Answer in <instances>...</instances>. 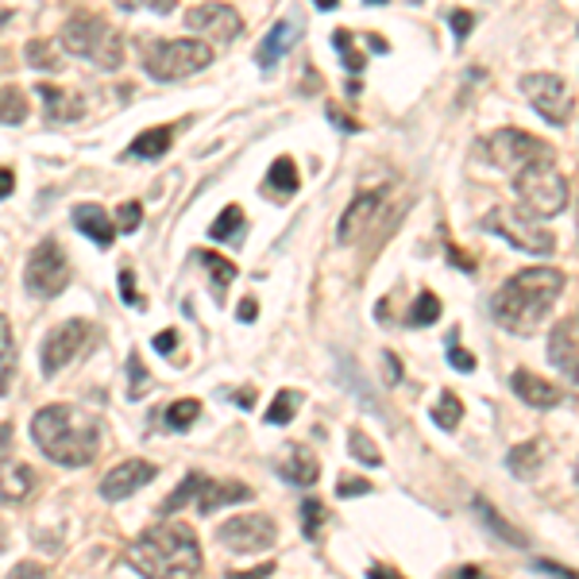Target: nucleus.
Here are the masks:
<instances>
[{
  "instance_id": "49530a36",
  "label": "nucleus",
  "mask_w": 579,
  "mask_h": 579,
  "mask_svg": "<svg viewBox=\"0 0 579 579\" xmlns=\"http://www.w3.org/2000/svg\"><path fill=\"white\" fill-rule=\"evenodd\" d=\"M452 27H456V39H468V32H471V12H452Z\"/></svg>"
},
{
  "instance_id": "a19ab883",
  "label": "nucleus",
  "mask_w": 579,
  "mask_h": 579,
  "mask_svg": "<svg viewBox=\"0 0 579 579\" xmlns=\"http://www.w3.org/2000/svg\"><path fill=\"white\" fill-rule=\"evenodd\" d=\"M27 62H32L35 70H59V59L51 54V47L39 44V39H32V44H27Z\"/></svg>"
},
{
  "instance_id": "a878e982",
  "label": "nucleus",
  "mask_w": 579,
  "mask_h": 579,
  "mask_svg": "<svg viewBox=\"0 0 579 579\" xmlns=\"http://www.w3.org/2000/svg\"><path fill=\"white\" fill-rule=\"evenodd\" d=\"M171 139H174L171 128H147L144 136L132 139L128 159H162V155L171 151Z\"/></svg>"
},
{
  "instance_id": "ddd939ff",
  "label": "nucleus",
  "mask_w": 579,
  "mask_h": 579,
  "mask_svg": "<svg viewBox=\"0 0 579 579\" xmlns=\"http://www.w3.org/2000/svg\"><path fill=\"white\" fill-rule=\"evenodd\" d=\"M186 24L189 32L209 35L217 44H232L244 32V20H239V12L232 4H197V9L186 12Z\"/></svg>"
},
{
  "instance_id": "c9c22d12",
  "label": "nucleus",
  "mask_w": 579,
  "mask_h": 579,
  "mask_svg": "<svg viewBox=\"0 0 579 579\" xmlns=\"http://www.w3.org/2000/svg\"><path fill=\"white\" fill-rule=\"evenodd\" d=\"M201 483H205V476H186V483L178 486V491L171 494V498H167V503H162V514H178L182 506L189 503V498H197V491H201Z\"/></svg>"
},
{
  "instance_id": "79ce46f5",
  "label": "nucleus",
  "mask_w": 579,
  "mask_h": 579,
  "mask_svg": "<svg viewBox=\"0 0 579 579\" xmlns=\"http://www.w3.org/2000/svg\"><path fill=\"white\" fill-rule=\"evenodd\" d=\"M324 521V506L317 503V498H306L301 503V529H306V537H317V526Z\"/></svg>"
},
{
  "instance_id": "c756f323",
  "label": "nucleus",
  "mask_w": 579,
  "mask_h": 579,
  "mask_svg": "<svg viewBox=\"0 0 579 579\" xmlns=\"http://www.w3.org/2000/svg\"><path fill=\"white\" fill-rule=\"evenodd\" d=\"M24 120H27L24 89L4 86V89H0V124H24Z\"/></svg>"
},
{
  "instance_id": "13d9d810",
  "label": "nucleus",
  "mask_w": 579,
  "mask_h": 579,
  "mask_svg": "<svg viewBox=\"0 0 579 579\" xmlns=\"http://www.w3.org/2000/svg\"><path fill=\"white\" fill-rule=\"evenodd\" d=\"M0 279H4V267H0Z\"/></svg>"
},
{
  "instance_id": "dca6fc26",
  "label": "nucleus",
  "mask_w": 579,
  "mask_h": 579,
  "mask_svg": "<svg viewBox=\"0 0 579 579\" xmlns=\"http://www.w3.org/2000/svg\"><path fill=\"white\" fill-rule=\"evenodd\" d=\"M510 386H514V394H518L526 406H533V409H553V406H560V386H553V383H545L541 375H533V371H526V367H518L510 375Z\"/></svg>"
},
{
  "instance_id": "864d4df0",
  "label": "nucleus",
  "mask_w": 579,
  "mask_h": 579,
  "mask_svg": "<svg viewBox=\"0 0 579 579\" xmlns=\"http://www.w3.org/2000/svg\"><path fill=\"white\" fill-rule=\"evenodd\" d=\"M367 579H402V576H398V571H391V568H383V564H379V568L367 571Z\"/></svg>"
},
{
  "instance_id": "c03bdc74",
  "label": "nucleus",
  "mask_w": 579,
  "mask_h": 579,
  "mask_svg": "<svg viewBox=\"0 0 579 579\" xmlns=\"http://www.w3.org/2000/svg\"><path fill=\"white\" fill-rule=\"evenodd\" d=\"M336 491H341V498H352V494H371V479L344 476L341 483H336Z\"/></svg>"
},
{
  "instance_id": "f704fd0d",
  "label": "nucleus",
  "mask_w": 579,
  "mask_h": 579,
  "mask_svg": "<svg viewBox=\"0 0 579 579\" xmlns=\"http://www.w3.org/2000/svg\"><path fill=\"white\" fill-rule=\"evenodd\" d=\"M197 418H201V402L197 398H182L167 409V426L171 429H186V426H194Z\"/></svg>"
},
{
  "instance_id": "b1692460",
  "label": "nucleus",
  "mask_w": 579,
  "mask_h": 579,
  "mask_svg": "<svg viewBox=\"0 0 579 579\" xmlns=\"http://www.w3.org/2000/svg\"><path fill=\"white\" fill-rule=\"evenodd\" d=\"M39 97H44V109L51 124H70V120H82V112H86V104L77 101L74 94H66V89L39 86Z\"/></svg>"
},
{
  "instance_id": "e433bc0d",
  "label": "nucleus",
  "mask_w": 579,
  "mask_h": 579,
  "mask_svg": "<svg viewBox=\"0 0 579 579\" xmlns=\"http://www.w3.org/2000/svg\"><path fill=\"white\" fill-rule=\"evenodd\" d=\"M197 259H201L205 267H209V271H213V282L217 286H229L232 279H236V263H229V259H221L217 256V251H197Z\"/></svg>"
},
{
  "instance_id": "de8ad7c7",
  "label": "nucleus",
  "mask_w": 579,
  "mask_h": 579,
  "mask_svg": "<svg viewBox=\"0 0 579 579\" xmlns=\"http://www.w3.org/2000/svg\"><path fill=\"white\" fill-rule=\"evenodd\" d=\"M12 579H51L39 564H16V571H12Z\"/></svg>"
},
{
  "instance_id": "09e8293b",
  "label": "nucleus",
  "mask_w": 579,
  "mask_h": 579,
  "mask_svg": "<svg viewBox=\"0 0 579 579\" xmlns=\"http://www.w3.org/2000/svg\"><path fill=\"white\" fill-rule=\"evenodd\" d=\"M174 344H178V333H174V329H167V333L155 336V352H162V356H171Z\"/></svg>"
},
{
  "instance_id": "412c9836",
  "label": "nucleus",
  "mask_w": 579,
  "mask_h": 579,
  "mask_svg": "<svg viewBox=\"0 0 579 579\" xmlns=\"http://www.w3.org/2000/svg\"><path fill=\"white\" fill-rule=\"evenodd\" d=\"M279 476L294 486H313L317 479H321V464H317V456L309 448L294 444V448H286V456H282Z\"/></svg>"
},
{
  "instance_id": "7ed1b4c3",
  "label": "nucleus",
  "mask_w": 579,
  "mask_h": 579,
  "mask_svg": "<svg viewBox=\"0 0 579 579\" xmlns=\"http://www.w3.org/2000/svg\"><path fill=\"white\" fill-rule=\"evenodd\" d=\"M128 564L144 579H194L201 568V545L189 526H155L132 545Z\"/></svg>"
},
{
  "instance_id": "2eb2a0df",
  "label": "nucleus",
  "mask_w": 579,
  "mask_h": 579,
  "mask_svg": "<svg viewBox=\"0 0 579 579\" xmlns=\"http://www.w3.org/2000/svg\"><path fill=\"white\" fill-rule=\"evenodd\" d=\"M379 205H383V194H379V189H367V194H359L356 201L344 209L341 229H336V239H341V244H356V239L379 221Z\"/></svg>"
},
{
  "instance_id": "0eeeda50",
  "label": "nucleus",
  "mask_w": 579,
  "mask_h": 579,
  "mask_svg": "<svg viewBox=\"0 0 579 579\" xmlns=\"http://www.w3.org/2000/svg\"><path fill=\"white\" fill-rule=\"evenodd\" d=\"M483 229L503 236L514 251H526V256H553L556 251V236L549 229H541L537 221H529L518 209H491L483 217Z\"/></svg>"
},
{
  "instance_id": "2f4dec72",
  "label": "nucleus",
  "mask_w": 579,
  "mask_h": 579,
  "mask_svg": "<svg viewBox=\"0 0 579 579\" xmlns=\"http://www.w3.org/2000/svg\"><path fill=\"white\" fill-rule=\"evenodd\" d=\"M436 317H441V298H436L433 290H421L418 301H414V309H409L406 321L414 324V329H426V324H433Z\"/></svg>"
},
{
  "instance_id": "f03ea898",
  "label": "nucleus",
  "mask_w": 579,
  "mask_h": 579,
  "mask_svg": "<svg viewBox=\"0 0 579 579\" xmlns=\"http://www.w3.org/2000/svg\"><path fill=\"white\" fill-rule=\"evenodd\" d=\"M32 436L47 460L62 468H82L101 448V426L74 406H47L32 418Z\"/></svg>"
},
{
  "instance_id": "4c0bfd02",
  "label": "nucleus",
  "mask_w": 579,
  "mask_h": 579,
  "mask_svg": "<svg viewBox=\"0 0 579 579\" xmlns=\"http://www.w3.org/2000/svg\"><path fill=\"white\" fill-rule=\"evenodd\" d=\"M139 224H144V205H139V201H124V205H120L112 229H116V232H139Z\"/></svg>"
},
{
  "instance_id": "f3484780",
  "label": "nucleus",
  "mask_w": 579,
  "mask_h": 579,
  "mask_svg": "<svg viewBox=\"0 0 579 579\" xmlns=\"http://www.w3.org/2000/svg\"><path fill=\"white\" fill-rule=\"evenodd\" d=\"M576 336H579V321L576 317H564L560 324L553 329V336H549V359H553V367L560 371V375L576 379Z\"/></svg>"
},
{
  "instance_id": "4d7b16f0",
  "label": "nucleus",
  "mask_w": 579,
  "mask_h": 579,
  "mask_svg": "<svg viewBox=\"0 0 579 579\" xmlns=\"http://www.w3.org/2000/svg\"><path fill=\"white\" fill-rule=\"evenodd\" d=\"M9 549V529H4V521H0V553Z\"/></svg>"
},
{
  "instance_id": "f257e3e1",
  "label": "nucleus",
  "mask_w": 579,
  "mask_h": 579,
  "mask_svg": "<svg viewBox=\"0 0 579 579\" xmlns=\"http://www.w3.org/2000/svg\"><path fill=\"white\" fill-rule=\"evenodd\" d=\"M564 271L556 267H529L518 271L506 282L498 294H494V321L503 324L506 333H533L537 324L545 321V313L556 306V298L564 294Z\"/></svg>"
},
{
  "instance_id": "58836bf2",
  "label": "nucleus",
  "mask_w": 579,
  "mask_h": 579,
  "mask_svg": "<svg viewBox=\"0 0 579 579\" xmlns=\"http://www.w3.org/2000/svg\"><path fill=\"white\" fill-rule=\"evenodd\" d=\"M151 391V379H147V367L139 356L128 359V394L132 398H144V394Z\"/></svg>"
},
{
  "instance_id": "9b49d317",
  "label": "nucleus",
  "mask_w": 579,
  "mask_h": 579,
  "mask_svg": "<svg viewBox=\"0 0 579 579\" xmlns=\"http://www.w3.org/2000/svg\"><path fill=\"white\" fill-rule=\"evenodd\" d=\"M274 521L267 514H244V518H232L221 526V545L232 553H263L274 545Z\"/></svg>"
},
{
  "instance_id": "a18cd8bd",
  "label": "nucleus",
  "mask_w": 579,
  "mask_h": 579,
  "mask_svg": "<svg viewBox=\"0 0 579 579\" xmlns=\"http://www.w3.org/2000/svg\"><path fill=\"white\" fill-rule=\"evenodd\" d=\"M120 298L128 301V306H144V298H139V290H136V274L132 271H120Z\"/></svg>"
},
{
  "instance_id": "6e6d98bb",
  "label": "nucleus",
  "mask_w": 579,
  "mask_h": 579,
  "mask_svg": "<svg viewBox=\"0 0 579 579\" xmlns=\"http://www.w3.org/2000/svg\"><path fill=\"white\" fill-rule=\"evenodd\" d=\"M386 367H391V375H386V379H391V383H398V379H402V364L394 356H386Z\"/></svg>"
},
{
  "instance_id": "37998d69",
  "label": "nucleus",
  "mask_w": 579,
  "mask_h": 579,
  "mask_svg": "<svg viewBox=\"0 0 579 579\" xmlns=\"http://www.w3.org/2000/svg\"><path fill=\"white\" fill-rule=\"evenodd\" d=\"M448 364L456 367V371H476V356H471V352H464L460 344H456V336L448 341Z\"/></svg>"
},
{
  "instance_id": "3c124183",
  "label": "nucleus",
  "mask_w": 579,
  "mask_h": 579,
  "mask_svg": "<svg viewBox=\"0 0 579 579\" xmlns=\"http://www.w3.org/2000/svg\"><path fill=\"white\" fill-rule=\"evenodd\" d=\"M12 186H16V174H12L9 167H0V197H9Z\"/></svg>"
},
{
  "instance_id": "5fc2aeb1",
  "label": "nucleus",
  "mask_w": 579,
  "mask_h": 579,
  "mask_svg": "<svg viewBox=\"0 0 579 579\" xmlns=\"http://www.w3.org/2000/svg\"><path fill=\"white\" fill-rule=\"evenodd\" d=\"M236 402L244 409H251V402H256V391H251V386H247V391H236Z\"/></svg>"
},
{
  "instance_id": "5701e85b",
  "label": "nucleus",
  "mask_w": 579,
  "mask_h": 579,
  "mask_svg": "<svg viewBox=\"0 0 579 579\" xmlns=\"http://www.w3.org/2000/svg\"><path fill=\"white\" fill-rule=\"evenodd\" d=\"M301 178H298V167H294V159L290 155H282V159L271 162V171H267L263 178V189L271 201H290V197L298 194Z\"/></svg>"
},
{
  "instance_id": "4be33fe9",
  "label": "nucleus",
  "mask_w": 579,
  "mask_h": 579,
  "mask_svg": "<svg viewBox=\"0 0 579 579\" xmlns=\"http://www.w3.org/2000/svg\"><path fill=\"white\" fill-rule=\"evenodd\" d=\"M197 498H201V503H197L201 506V514H213V510H221V506L247 503V498H251V486L236 483V479H224V483H209V479H205Z\"/></svg>"
},
{
  "instance_id": "8fccbe9b",
  "label": "nucleus",
  "mask_w": 579,
  "mask_h": 579,
  "mask_svg": "<svg viewBox=\"0 0 579 579\" xmlns=\"http://www.w3.org/2000/svg\"><path fill=\"white\" fill-rule=\"evenodd\" d=\"M239 321H244V324H251V321H256V317H259V301L256 298H244V301H239Z\"/></svg>"
},
{
  "instance_id": "39448f33",
  "label": "nucleus",
  "mask_w": 579,
  "mask_h": 579,
  "mask_svg": "<svg viewBox=\"0 0 579 579\" xmlns=\"http://www.w3.org/2000/svg\"><path fill=\"white\" fill-rule=\"evenodd\" d=\"M62 51L97 62L101 70H120V62H124V39H120L116 27H109L101 16L77 12V16H70V24L62 27Z\"/></svg>"
},
{
  "instance_id": "ea45409f",
  "label": "nucleus",
  "mask_w": 579,
  "mask_h": 579,
  "mask_svg": "<svg viewBox=\"0 0 579 579\" xmlns=\"http://www.w3.org/2000/svg\"><path fill=\"white\" fill-rule=\"evenodd\" d=\"M333 44H336V51L344 54V66L352 70V74H359V70H364V54H356L352 51V44H356V39H352V32H333Z\"/></svg>"
},
{
  "instance_id": "20e7f679",
  "label": "nucleus",
  "mask_w": 579,
  "mask_h": 579,
  "mask_svg": "<svg viewBox=\"0 0 579 579\" xmlns=\"http://www.w3.org/2000/svg\"><path fill=\"white\" fill-rule=\"evenodd\" d=\"M514 189H518L521 213L529 221H549V217H560L568 209V178L553 159H537L521 167L514 174Z\"/></svg>"
},
{
  "instance_id": "423d86ee",
  "label": "nucleus",
  "mask_w": 579,
  "mask_h": 579,
  "mask_svg": "<svg viewBox=\"0 0 579 579\" xmlns=\"http://www.w3.org/2000/svg\"><path fill=\"white\" fill-rule=\"evenodd\" d=\"M213 62V47L205 39H167V44H151L144 54V66L155 82H178Z\"/></svg>"
},
{
  "instance_id": "bb28decb",
  "label": "nucleus",
  "mask_w": 579,
  "mask_h": 579,
  "mask_svg": "<svg viewBox=\"0 0 579 579\" xmlns=\"http://www.w3.org/2000/svg\"><path fill=\"white\" fill-rule=\"evenodd\" d=\"M471 506H476L479 521H483V526L491 529L494 537H503V541H510V545H518V549L526 545V533H518V529H514L510 521H506V518H498V514H494V506L486 503V498H476V503H471Z\"/></svg>"
},
{
  "instance_id": "72a5a7b5",
  "label": "nucleus",
  "mask_w": 579,
  "mask_h": 579,
  "mask_svg": "<svg viewBox=\"0 0 579 579\" xmlns=\"http://www.w3.org/2000/svg\"><path fill=\"white\" fill-rule=\"evenodd\" d=\"M239 229H244V209H239V205H229V209H224V213L213 221L209 236H213V239H236Z\"/></svg>"
},
{
  "instance_id": "aec40b11",
  "label": "nucleus",
  "mask_w": 579,
  "mask_h": 579,
  "mask_svg": "<svg viewBox=\"0 0 579 579\" xmlns=\"http://www.w3.org/2000/svg\"><path fill=\"white\" fill-rule=\"evenodd\" d=\"M35 471L27 464H0V506H20L32 498L35 491Z\"/></svg>"
},
{
  "instance_id": "473e14b6",
  "label": "nucleus",
  "mask_w": 579,
  "mask_h": 579,
  "mask_svg": "<svg viewBox=\"0 0 579 579\" xmlns=\"http://www.w3.org/2000/svg\"><path fill=\"white\" fill-rule=\"evenodd\" d=\"M460 418H464L460 398H456V394H452V391H444L441 398H436V406H433V421H436V426H441V429H448V433H452V429L460 426Z\"/></svg>"
},
{
  "instance_id": "393cba45",
  "label": "nucleus",
  "mask_w": 579,
  "mask_h": 579,
  "mask_svg": "<svg viewBox=\"0 0 579 579\" xmlns=\"http://www.w3.org/2000/svg\"><path fill=\"white\" fill-rule=\"evenodd\" d=\"M12 379H16V336H12L9 317L0 313V398L9 394Z\"/></svg>"
},
{
  "instance_id": "7c9ffc66",
  "label": "nucleus",
  "mask_w": 579,
  "mask_h": 579,
  "mask_svg": "<svg viewBox=\"0 0 579 579\" xmlns=\"http://www.w3.org/2000/svg\"><path fill=\"white\" fill-rule=\"evenodd\" d=\"M348 452L364 464V468H379V464H383V452L371 444V436H367L364 429H348Z\"/></svg>"
},
{
  "instance_id": "a211bd4d",
  "label": "nucleus",
  "mask_w": 579,
  "mask_h": 579,
  "mask_svg": "<svg viewBox=\"0 0 579 579\" xmlns=\"http://www.w3.org/2000/svg\"><path fill=\"white\" fill-rule=\"evenodd\" d=\"M74 229L82 232L86 239H94L97 247H112L116 239V229H112V217L104 213L97 201H82L74 205Z\"/></svg>"
},
{
  "instance_id": "1a4fd4ad",
  "label": "nucleus",
  "mask_w": 579,
  "mask_h": 579,
  "mask_svg": "<svg viewBox=\"0 0 579 579\" xmlns=\"http://www.w3.org/2000/svg\"><path fill=\"white\" fill-rule=\"evenodd\" d=\"M483 155L494 162V167L518 174L521 167H529V162L553 159V147L541 144V139H533V136H526V132H518V128H503V132H494V136L483 139Z\"/></svg>"
},
{
  "instance_id": "cd10ccee",
  "label": "nucleus",
  "mask_w": 579,
  "mask_h": 579,
  "mask_svg": "<svg viewBox=\"0 0 579 579\" xmlns=\"http://www.w3.org/2000/svg\"><path fill=\"white\" fill-rule=\"evenodd\" d=\"M537 464H541V444H537V441L518 444V448H510V456H506V468H510L518 479H529V476H533Z\"/></svg>"
},
{
  "instance_id": "603ef678",
  "label": "nucleus",
  "mask_w": 579,
  "mask_h": 579,
  "mask_svg": "<svg viewBox=\"0 0 579 579\" xmlns=\"http://www.w3.org/2000/svg\"><path fill=\"white\" fill-rule=\"evenodd\" d=\"M271 571H274V564H263V568H259V571H232L229 579H267V576H271Z\"/></svg>"
},
{
  "instance_id": "f8f14e48",
  "label": "nucleus",
  "mask_w": 579,
  "mask_h": 579,
  "mask_svg": "<svg viewBox=\"0 0 579 579\" xmlns=\"http://www.w3.org/2000/svg\"><path fill=\"white\" fill-rule=\"evenodd\" d=\"M89 336H94L89 321H62L59 329H51L44 341V375H59L62 367L86 348Z\"/></svg>"
},
{
  "instance_id": "6ab92c4d",
  "label": "nucleus",
  "mask_w": 579,
  "mask_h": 579,
  "mask_svg": "<svg viewBox=\"0 0 579 579\" xmlns=\"http://www.w3.org/2000/svg\"><path fill=\"white\" fill-rule=\"evenodd\" d=\"M298 32H301V20L298 16H290V20H279V24L267 32V39L259 44V51H256V62L263 70H271L274 62L282 59V54L294 47V39H298Z\"/></svg>"
},
{
  "instance_id": "9d476101",
  "label": "nucleus",
  "mask_w": 579,
  "mask_h": 579,
  "mask_svg": "<svg viewBox=\"0 0 579 579\" xmlns=\"http://www.w3.org/2000/svg\"><path fill=\"white\" fill-rule=\"evenodd\" d=\"M521 94L556 128H564L571 120V89L556 74H526L521 77Z\"/></svg>"
},
{
  "instance_id": "4468645a",
  "label": "nucleus",
  "mask_w": 579,
  "mask_h": 579,
  "mask_svg": "<svg viewBox=\"0 0 579 579\" xmlns=\"http://www.w3.org/2000/svg\"><path fill=\"white\" fill-rule=\"evenodd\" d=\"M159 476V468H155L151 460H124L116 464V468L104 471L101 479V498H109V503H120V498H132L136 491H144L151 479Z\"/></svg>"
},
{
  "instance_id": "c85d7f7f",
  "label": "nucleus",
  "mask_w": 579,
  "mask_h": 579,
  "mask_svg": "<svg viewBox=\"0 0 579 579\" xmlns=\"http://www.w3.org/2000/svg\"><path fill=\"white\" fill-rule=\"evenodd\" d=\"M298 409H301V391H279L271 409H267V421L271 426H290V421L298 418Z\"/></svg>"
},
{
  "instance_id": "6e6552de",
  "label": "nucleus",
  "mask_w": 579,
  "mask_h": 579,
  "mask_svg": "<svg viewBox=\"0 0 579 579\" xmlns=\"http://www.w3.org/2000/svg\"><path fill=\"white\" fill-rule=\"evenodd\" d=\"M24 282L27 294H35V298H59L62 290L70 286V263L54 239H44L32 251V259L24 267Z\"/></svg>"
}]
</instances>
